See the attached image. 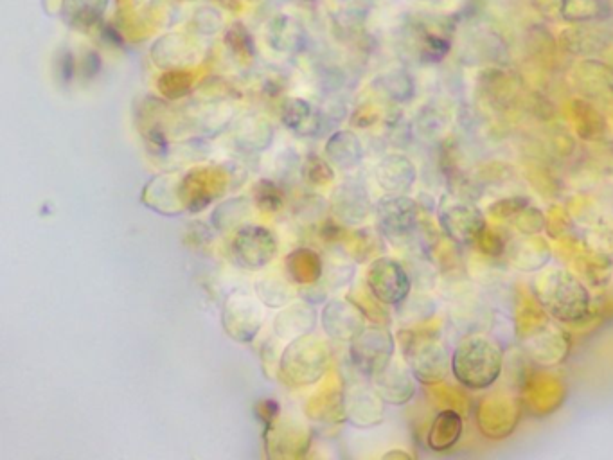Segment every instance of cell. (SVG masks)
<instances>
[{
	"mask_svg": "<svg viewBox=\"0 0 613 460\" xmlns=\"http://www.w3.org/2000/svg\"><path fill=\"white\" fill-rule=\"evenodd\" d=\"M533 292L543 310L560 322H581L590 313L592 299L587 284L565 268L540 270L534 277Z\"/></svg>",
	"mask_w": 613,
	"mask_h": 460,
	"instance_id": "obj_1",
	"label": "cell"
},
{
	"mask_svg": "<svg viewBox=\"0 0 613 460\" xmlns=\"http://www.w3.org/2000/svg\"><path fill=\"white\" fill-rule=\"evenodd\" d=\"M504 371V349L497 338L471 333L455 345L452 374L464 389L484 390L497 383Z\"/></svg>",
	"mask_w": 613,
	"mask_h": 460,
	"instance_id": "obj_2",
	"label": "cell"
},
{
	"mask_svg": "<svg viewBox=\"0 0 613 460\" xmlns=\"http://www.w3.org/2000/svg\"><path fill=\"white\" fill-rule=\"evenodd\" d=\"M329 349L319 338H295L279 360V371L286 383L301 387L319 381L328 369Z\"/></svg>",
	"mask_w": 613,
	"mask_h": 460,
	"instance_id": "obj_3",
	"label": "cell"
},
{
	"mask_svg": "<svg viewBox=\"0 0 613 460\" xmlns=\"http://www.w3.org/2000/svg\"><path fill=\"white\" fill-rule=\"evenodd\" d=\"M437 222L446 238L459 247H475L488 227L486 214L468 198H454L437 207Z\"/></svg>",
	"mask_w": 613,
	"mask_h": 460,
	"instance_id": "obj_4",
	"label": "cell"
},
{
	"mask_svg": "<svg viewBox=\"0 0 613 460\" xmlns=\"http://www.w3.org/2000/svg\"><path fill=\"white\" fill-rule=\"evenodd\" d=\"M396 340L389 329L365 328L349 345V358L358 374L373 380L392 362Z\"/></svg>",
	"mask_w": 613,
	"mask_h": 460,
	"instance_id": "obj_5",
	"label": "cell"
},
{
	"mask_svg": "<svg viewBox=\"0 0 613 460\" xmlns=\"http://www.w3.org/2000/svg\"><path fill=\"white\" fill-rule=\"evenodd\" d=\"M367 286L376 301L385 306H400L412 292V277L400 261L378 257L367 270Z\"/></svg>",
	"mask_w": 613,
	"mask_h": 460,
	"instance_id": "obj_6",
	"label": "cell"
},
{
	"mask_svg": "<svg viewBox=\"0 0 613 460\" xmlns=\"http://www.w3.org/2000/svg\"><path fill=\"white\" fill-rule=\"evenodd\" d=\"M378 229L391 241H409L419 223V204L407 195H387L374 207Z\"/></svg>",
	"mask_w": 613,
	"mask_h": 460,
	"instance_id": "obj_7",
	"label": "cell"
},
{
	"mask_svg": "<svg viewBox=\"0 0 613 460\" xmlns=\"http://www.w3.org/2000/svg\"><path fill=\"white\" fill-rule=\"evenodd\" d=\"M407 363L416 380L425 385H436L452 372V353L436 338L412 340L405 349Z\"/></svg>",
	"mask_w": 613,
	"mask_h": 460,
	"instance_id": "obj_8",
	"label": "cell"
},
{
	"mask_svg": "<svg viewBox=\"0 0 613 460\" xmlns=\"http://www.w3.org/2000/svg\"><path fill=\"white\" fill-rule=\"evenodd\" d=\"M222 324L232 340L250 344L263 324L261 304L249 293H232L223 304Z\"/></svg>",
	"mask_w": 613,
	"mask_h": 460,
	"instance_id": "obj_9",
	"label": "cell"
},
{
	"mask_svg": "<svg viewBox=\"0 0 613 460\" xmlns=\"http://www.w3.org/2000/svg\"><path fill=\"white\" fill-rule=\"evenodd\" d=\"M232 256L238 265L259 270L272 263L277 254L276 234L267 227L245 225L232 239Z\"/></svg>",
	"mask_w": 613,
	"mask_h": 460,
	"instance_id": "obj_10",
	"label": "cell"
},
{
	"mask_svg": "<svg viewBox=\"0 0 613 460\" xmlns=\"http://www.w3.org/2000/svg\"><path fill=\"white\" fill-rule=\"evenodd\" d=\"M141 200L146 207L162 216L186 213V173H166L153 177L144 186Z\"/></svg>",
	"mask_w": 613,
	"mask_h": 460,
	"instance_id": "obj_11",
	"label": "cell"
},
{
	"mask_svg": "<svg viewBox=\"0 0 613 460\" xmlns=\"http://www.w3.org/2000/svg\"><path fill=\"white\" fill-rule=\"evenodd\" d=\"M329 209L338 222L360 225L369 218L374 207L364 182L351 178L333 189Z\"/></svg>",
	"mask_w": 613,
	"mask_h": 460,
	"instance_id": "obj_12",
	"label": "cell"
},
{
	"mask_svg": "<svg viewBox=\"0 0 613 460\" xmlns=\"http://www.w3.org/2000/svg\"><path fill=\"white\" fill-rule=\"evenodd\" d=\"M320 324L333 340L353 342L365 329V315L355 302L335 299L324 306Z\"/></svg>",
	"mask_w": 613,
	"mask_h": 460,
	"instance_id": "obj_13",
	"label": "cell"
},
{
	"mask_svg": "<svg viewBox=\"0 0 613 460\" xmlns=\"http://www.w3.org/2000/svg\"><path fill=\"white\" fill-rule=\"evenodd\" d=\"M382 396L369 385H351L344 392V412L346 419L356 428H371L383 421Z\"/></svg>",
	"mask_w": 613,
	"mask_h": 460,
	"instance_id": "obj_14",
	"label": "cell"
},
{
	"mask_svg": "<svg viewBox=\"0 0 613 460\" xmlns=\"http://www.w3.org/2000/svg\"><path fill=\"white\" fill-rule=\"evenodd\" d=\"M373 387L389 405H407L416 396V376L410 371L409 363L392 360L380 374L373 378Z\"/></svg>",
	"mask_w": 613,
	"mask_h": 460,
	"instance_id": "obj_15",
	"label": "cell"
},
{
	"mask_svg": "<svg viewBox=\"0 0 613 460\" xmlns=\"http://www.w3.org/2000/svg\"><path fill=\"white\" fill-rule=\"evenodd\" d=\"M374 178L385 193L407 195L418 178V169L409 157L401 153H391L378 162L374 169Z\"/></svg>",
	"mask_w": 613,
	"mask_h": 460,
	"instance_id": "obj_16",
	"label": "cell"
},
{
	"mask_svg": "<svg viewBox=\"0 0 613 460\" xmlns=\"http://www.w3.org/2000/svg\"><path fill=\"white\" fill-rule=\"evenodd\" d=\"M509 263L520 272H540L551 261L552 250L538 234L511 239L506 248Z\"/></svg>",
	"mask_w": 613,
	"mask_h": 460,
	"instance_id": "obj_17",
	"label": "cell"
},
{
	"mask_svg": "<svg viewBox=\"0 0 613 460\" xmlns=\"http://www.w3.org/2000/svg\"><path fill=\"white\" fill-rule=\"evenodd\" d=\"M153 62L160 69H184L196 62V47L186 35L173 33L159 38L152 47Z\"/></svg>",
	"mask_w": 613,
	"mask_h": 460,
	"instance_id": "obj_18",
	"label": "cell"
},
{
	"mask_svg": "<svg viewBox=\"0 0 613 460\" xmlns=\"http://www.w3.org/2000/svg\"><path fill=\"white\" fill-rule=\"evenodd\" d=\"M317 326V311L310 302H295L288 306L285 311L277 315L274 322V331L283 340H295L306 337L315 331Z\"/></svg>",
	"mask_w": 613,
	"mask_h": 460,
	"instance_id": "obj_19",
	"label": "cell"
},
{
	"mask_svg": "<svg viewBox=\"0 0 613 460\" xmlns=\"http://www.w3.org/2000/svg\"><path fill=\"white\" fill-rule=\"evenodd\" d=\"M234 142L241 150L249 153H261L268 150L274 141V128L265 117L261 115H243L232 128Z\"/></svg>",
	"mask_w": 613,
	"mask_h": 460,
	"instance_id": "obj_20",
	"label": "cell"
},
{
	"mask_svg": "<svg viewBox=\"0 0 613 460\" xmlns=\"http://www.w3.org/2000/svg\"><path fill=\"white\" fill-rule=\"evenodd\" d=\"M281 119L286 128H290L292 132L303 135V137L319 135L320 130L324 128L322 112L306 99H286L281 108Z\"/></svg>",
	"mask_w": 613,
	"mask_h": 460,
	"instance_id": "obj_21",
	"label": "cell"
},
{
	"mask_svg": "<svg viewBox=\"0 0 613 460\" xmlns=\"http://www.w3.org/2000/svg\"><path fill=\"white\" fill-rule=\"evenodd\" d=\"M326 157H328L329 164H333L335 168L349 171V169L360 166V162L364 160V146L355 133L340 130L329 137L328 144H326Z\"/></svg>",
	"mask_w": 613,
	"mask_h": 460,
	"instance_id": "obj_22",
	"label": "cell"
},
{
	"mask_svg": "<svg viewBox=\"0 0 613 460\" xmlns=\"http://www.w3.org/2000/svg\"><path fill=\"white\" fill-rule=\"evenodd\" d=\"M462 416L454 410L448 408L437 414L428 430L427 444L432 452H448L459 443L462 435Z\"/></svg>",
	"mask_w": 613,
	"mask_h": 460,
	"instance_id": "obj_23",
	"label": "cell"
},
{
	"mask_svg": "<svg viewBox=\"0 0 613 460\" xmlns=\"http://www.w3.org/2000/svg\"><path fill=\"white\" fill-rule=\"evenodd\" d=\"M306 36L297 20L290 17H277L268 26V44L279 53H299L304 47Z\"/></svg>",
	"mask_w": 613,
	"mask_h": 460,
	"instance_id": "obj_24",
	"label": "cell"
},
{
	"mask_svg": "<svg viewBox=\"0 0 613 460\" xmlns=\"http://www.w3.org/2000/svg\"><path fill=\"white\" fill-rule=\"evenodd\" d=\"M107 6L108 0H63V18L72 27L85 31L98 24Z\"/></svg>",
	"mask_w": 613,
	"mask_h": 460,
	"instance_id": "obj_25",
	"label": "cell"
},
{
	"mask_svg": "<svg viewBox=\"0 0 613 460\" xmlns=\"http://www.w3.org/2000/svg\"><path fill=\"white\" fill-rule=\"evenodd\" d=\"M286 270L295 283H317L324 275L319 254L310 248H299L286 259Z\"/></svg>",
	"mask_w": 613,
	"mask_h": 460,
	"instance_id": "obj_26",
	"label": "cell"
},
{
	"mask_svg": "<svg viewBox=\"0 0 613 460\" xmlns=\"http://www.w3.org/2000/svg\"><path fill=\"white\" fill-rule=\"evenodd\" d=\"M250 218V204L247 198L236 196L231 200H225L222 204L216 205L213 211L214 230L218 232H229V230L241 229V225Z\"/></svg>",
	"mask_w": 613,
	"mask_h": 460,
	"instance_id": "obj_27",
	"label": "cell"
},
{
	"mask_svg": "<svg viewBox=\"0 0 613 460\" xmlns=\"http://www.w3.org/2000/svg\"><path fill=\"white\" fill-rule=\"evenodd\" d=\"M256 293H258L259 301L270 308H281L292 301L290 286L279 275H265L258 279Z\"/></svg>",
	"mask_w": 613,
	"mask_h": 460,
	"instance_id": "obj_28",
	"label": "cell"
},
{
	"mask_svg": "<svg viewBox=\"0 0 613 460\" xmlns=\"http://www.w3.org/2000/svg\"><path fill=\"white\" fill-rule=\"evenodd\" d=\"M578 132L585 139H599L606 132V123L603 115L597 112L587 101H578L574 105Z\"/></svg>",
	"mask_w": 613,
	"mask_h": 460,
	"instance_id": "obj_29",
	"label": "cell"
},
{
	"mask_svg": "<svg viewBox=\"0 0 613 460\" xmlns=\"http://www.w3.org/2000/svg\"><path fill=\"white\" fill-rule=\"evenodd\" d=\"M376 83H378V89L382 90L387 98L394 99V101L403 103L414 96V81L405 72L394 71L391 74H385Z\"/></svg>",
	"mask_w": 613,
	"mask_h": 460,
	"instance_id": "obj_30",
	"label": "cell"
},
{
	"mask_svg": "<svg viewBox=\"0 0 613 460\" xmlns=\"http://www.w3.org/2000/svg\"><path fill=\"white\" fill-rule=\"evenodd\" d=\"M606 4L603 0H561L563 17L579 22V20H594L606 17Z\"/></svg>",
	"mask_w": 613,
	"mask_h": 460,
	"instance_id": "obj_31",
	"label": "cell"
},
{
	"mask_svg": "<svg viewBox=\"0 0 613 460\" xmlns=\"http://www.w3.org/2000/svg\"><path fill=\"white\" fill-rule=\"evenodd\" d=\"M193 78L184 69H169L159 78V89L168 99H180L191 90Z\"/></svg>",
	"mask_w": 613,
	"mask_h": 460,
	"instance_id": "obj_32",
	"label": "cell"
},
{
	"mask_svg": "<svg viewBox=\"0 0 613 460\" xmlns=\"http://www.w3.org/2000/svg\"><path fill=\"white\" fill-rule=\"evenodd\" d=\"M511 227H515L520 234L524 236H533V234H540L545 227H547V216L543 213L542 209L534 207L533 204L524 207L520 213L516 214L515 218L511 220Z\"/></svg>",
	"mask_w": 613,
	"mask_h": 460,
	"instance_id": "obj_33",
	"label": "cell"
},
{
	"mask_svg": "<svg viewBox=\"0 0 613 460\" xmlns=\"http://www.w3.org/2000/svg\"><path fill=\"white\" fill-rule=\"evenodd\" d=\"M256 204L265 213H276L283 207V191L272 180H261L256 186Z\"/></svg>",
	"mask_w": 613,
	"mask_h": 460,
	"instance_id": "obj_34",
	"label": "cell"
},
{
	"mask_svg": "<svg viewBox=\"0 0 613 460\" xmlns=\"http://www.w3.org/2000/svg\"><path fill=\"white\" fill-rule=\"evenodd\" d=\"M227 45L231 49L232 53L236 54L238 58H252L254 56V42L250 38L247 27L243 24H234V26L227 31Z\"/></svg>",
	"mask_w": 613,
	"mask_h": 460,
	"instance_id": "obj_35",
	"label": "cell"
},
{
	"mask_svg": "<svg viewBox=\"0 0 613 460\" xmlns=\"http://www.w3.org/2000/svg\"><path fill=\"white\" fill-rule=\"evenodd\" d=\"M531 204L529 198L525 196H511V198H502L495 204H491L488 207V214L495 220H507L511 222L515 218L516 214L520 213L524 207Z\"/></svg>",
	"mask_w": 613,
	"mask_h": 460,
	"instance_id": "obj_36",
	"label": "cell"
},
{
	"mask_svg": "<svg viewBox=\"0 0 613 460\" xmlns=\"http://www.w3.org/2000/svg\"><path fill=\"white\" fill-rule=\"evenodd\" d=\"M303 177L311 182V184H328L329 180L333 178V169L329 166V160L320 159L317 155H310L308 159L304 160Z\"/></svg>",
	"mask_w": 613,
	"mask_h": 460,
	"instance_id": "obj_37",
	"label": "cell"
},
{
	"mask_svg": "<svg viewBox=\"0 0 613 460\" xmlns=\"http://www.w3.org/2000/svg\"><path fill=\"white\" fill-rule=\"evenodd\" d=\"M193 27L202 35H214L223 27V18L214 8L196 9Z\"/></svg>",
	"mask_w": 613,
	"mask_h": 460,
	"instance_id": "obj_38",
	"label": "cell"
},
{
	"mask_svg": "<svg viewBox=\"0 0 613 460\" xmlns=\"http://www.w3.org/2000/svg\"><path fill=\"white\" fill-rule=\"evenodd\" d=\"M353 275H355V266L342 263V265L331 266L329 272H324V281L322 283H326V286H331V290H338V288L351 283Z\"/></svg>",
	"mask_w": 613,
	"mask_h": 460,
	"instance_id": "obj_39",
	"label": "cell"
},
{
	"mask_svg": "<svg viewBox=\"0 0 613 460\" xmlns=\"http://www.w3.org/2000/svg\"><path fill=\"white\" fill-rule=\"evenodd\" d=\"M146 148L155 157H166L169 153V142L160 128H152L146 132Z\"/></svg>",
	"mask_w": 613,
	"mask_h": 460,
	"instance_id": "obj_40",
	"label": "cell"
},
{
	"mask_svg": "<svg viewBox=\"0 0 613 460\" xmlns=\"http://www.w3.org/2000/svg\"><path fill=\"white\" fill-rule=\"evenodd\" d=\"M256 412H258L259 421H263L267 428H270V426L274 425L277 414H279V405H277V401H272V399L261 401L258 407H256Z\"/></svg>",
	"mask_w": 613,
	"mask_h": 460,
	"instance_id": "obj_41",
	"label": "cell"
},
{
	"mask_svg": "<svg viewBox=\"0 0 613 460\" xmlns=\"http://www.w3.org/2000/svg\"><path fill=\"white\" fill-rule=\"evenodd\" d=\"M58 76L63 83H67L74 76V56L69 51H63L58 58Z\"/></svg>",
	"mask_w": 613,
	"mask_h": 460,
	"instance_id": "obj_42",
	"label": "cell"
},
{
	"mask_svg": "<svg viewBox=\"0 0 613 460\" xmlns=\"http://www.w3.org/2000/svg\"><path fill=\"white\" fill-rule=\"evenodd\" d=\"M99 69H101V62H99L98 54H85V60H83V71H85V76H96Z\"/></svg>",
	"mask_w": 613,
	"mask_h": 460,
	"instance_id": "obj_43",
	"label": "cell"
},
{
	"mask_svg": "<svg viewBox=\"0 0 613 460\" xmlns=\"http://www.w3.org/2000/svg\"><path fill=\"white\" fill-rule=\"evenodd\" d=\"M392 457H405V459H410L409 453L405 452H391L385 455V459H392Z\"/></svg>",
	"mask_w": 613,
	"mask_h": 460,
	"instance_id": "obj_44",
	"label": "cell"
}]
</instances>
